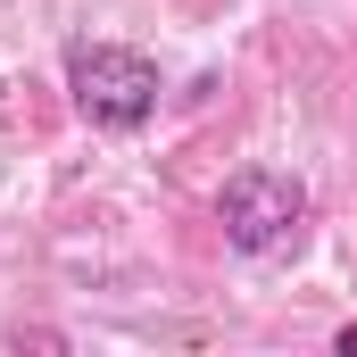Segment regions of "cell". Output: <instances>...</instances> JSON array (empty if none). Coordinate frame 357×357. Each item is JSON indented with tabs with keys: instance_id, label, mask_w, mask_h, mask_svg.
Instances as JSON below:
<instances>
[{
	"instance_id": "1",
	"label": "cell",
	"mask_w": 357,
	"mask_h": 357,
	"mask_svg": "<svg viewBox=\"0 0 357 357\" xmlns=\"http://www.w3.org/2000/svg\"><path fill=\"white\" fill-rule=\"evenodd\" d=\"M158 59H142L133 42H67V100L100 133H142L158 116Z\"/></svg>"
},
{
	"instance_id": "3",
	"label": "cell",
	"mask_w": 357,
	"mask_h": 357,
	"mask_svg": "<svg viewBox=\"0 0 357 357\" xmlns=\"http://www.w3.org/2000/svg\"><path fill=\"white\" fill-rule=\"evenodd\" d=\"M341 349H349V357H357V324H341Z\"/></svg>"
},
{
	"instance_id": "2",
	"label": "cell",
	"mask_w": 357,
	"mask_h": 357,
	"mask_svg": "<svg viewBox=\"0 0 357 357\" xmlns=\"http://www.w3.org/2000/svg\"><path fill=\"white\" fill-rule=\"evenodd\" d=\"M216 225H225V241L241 258H274L307 225V183L282 175V167H241V175L216 191Z\"/></svg>"
}]
</instances>
